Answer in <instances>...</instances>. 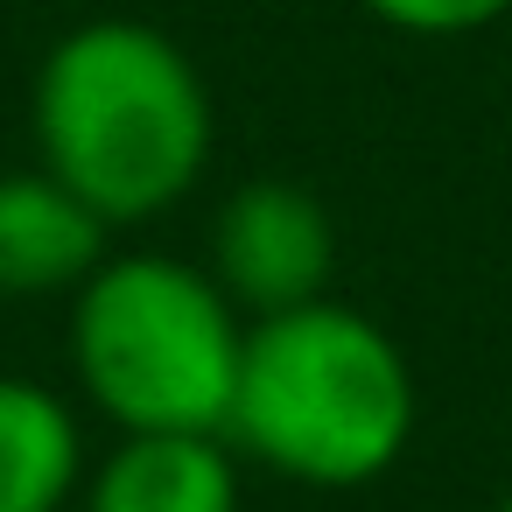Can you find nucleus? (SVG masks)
<instances>
[{
  "label": "nucleus",
  "instance_id": "4",
  "mask_svg": "<svg viewBox=\"0 0 512 512\" xmlns=\"http://www.w3.org/2000/svg\"><path fill=\"white\" fill-rule=\"evenodd\" d=\"M330 267H337V225L302 183L260 176L225 197L211 225V274L239 309L281 316V309L323 302Z\"/></svg>",
  "mask_w": 512,
  "mask_h": 512
},
{
  "label": "nucleus",
  "instance_id": "3",
  "mask_svg": "<svg viewBox=\"0 0 512 512\" xmlns=\"http://www.w3.org/2000/svg\"><path fill=\"white\" fill-rule=\"evenodd\" d=\"M239 351V302L176 253H106L71 295V372L120 435H225Z\"/></svg>",
  "mask_w": 512,
  "mask_h": 512
},
{
  "label": "nucleus",
  "instance_id": "6",
  "mask_svg": "<svg viewBox=\"0 0 512 512\" xmlns=\"http://www.w3.org/2000/svg\"><path fill=\"white\" fill-rule=\"evenodd\" d=\"M78 498L85 512H239V463L225 435H120Z\"/></svg>",
  "mask_w": 512,
  "mask_h": 512
},
{
  "label": "nucleus",
  "instance_id": "8",
  "mask_svg": "<svg viewBox=\"0 0 512 512\" xmlns=\"http://www.w3.org/2000/svg\"><path fill=\"white\" fill-rule=\"evenodd\" d=\"M365 8L386 29H407V36H463V29L498 22L512 0H365Z\"/></svg>",
  "mask_w": 512,
  "mask_h": 512
},
{
  "label": "nucleus",
  "instance_id": "5",
  "mask_svg": "<svg viewBox=\"0 0 512 512\" xmlns=\"http://www.w3.org/2000/svg\"><path fill=\"white\" fill-rule=\"evenodd\" d=\"M106 232L113 225L50 169H8L0 176V295H78L106 260Z\"/></svg>",
  "mask_w": 512,
  "mask_h": 512
},
{
  "label": "nucleus",
  "instance_id": "7",
  "mask_svg": "<svg viewBox=\"0 0 512 512\" xmlns=\"http://www.w3.org/2000/svg\"><path fill=\"white\" fill-rule=\"evenodd\" d=\"M85 428L43 379L0 372V512H64L85 491Z\"/></svg>",
  "mask_w": 512,
  "mask_h": 512
},
{
  "label": "nucleus",
  "instance_id": "9",
  "mask_svg": "<svg viewBox=\"0 0 512 512\" xmlns=\"http://www.w3.org/2000/svg\"><path fill=\"white\" fill-rule=\"evenodd\" d=\"M498 512H512V491H505V505H498Z\"/></svg>",
  "mask_w": 512,
  "mask_h": 512
},
{
  "label": "nucleus",
  "instance_id": "2",
  "mask_svg": "<svg viewBox=\"0 0 512 512\" xmlns=\"http://www.w3.org/2000/svg\"><path fill=\"white\" fill-rule=\"evenodd\" d=\"M407 435L414 372L372 316L323 295L246 323L225 442H239L295 484L351 491L393 470Z\"/></svg>",
  "mask_w": 512,
  "mask_h": 512
},
{
  "label": "nucleus",
  "instance_id": "1",
  "mask_svg": "<svg viewBox=\"0 0 512 512\" xmlns=\"http://www.w3.org/2000/svg\"><path fill=\"white\" fill-rule=\"evenodd\" d=\"M29 127L43 169L106 225H141L183 204L218 141L190 50L134 15H92L50 43Z\"/></svg>",
  "mask_w": 512,
  "mask_h": 512
}]
</instances>
